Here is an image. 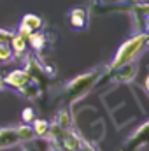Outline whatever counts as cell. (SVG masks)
Returning a JSON list of instances; mask_svg holds the SVG:
<instances>
[{"label": "cell", "mask_w": 149, "mask_h": 151, "mask_svg": "<svg viewBox=\"0 0 149 151\" xmlns=\"http://www.w3.org/2000/svg\"><path fill=\"white\" fill-rule=\"evenodd\" d=\"M58 127H62V128H65V130H69L70 127H72V116H70V109L69 107H65V109H62L60 114H58V118H56V121H54Z\"/></svg>", "instance_id": "cell-12"}, {"label": "cell", "mask_w": 149, "mask_h": 151, "mask_svg": "<svg viewBox=\"0 0 149 151\" xmlns=\"http://www.w3.org/2000/svg\"><path fill=\"white\" fill-rule=\"evenodd\" d=\"M14 60V55H12V49L7 42H2L0 44V63H9Z\"/></svg>", "instance_id": "cell-13"}, {"label": "cell", "mask_w": 149, "mask_h": 151, "mask_svg": "<svg viewBox=\"0 0 149 151\" xmlns=\"http://www.w3.org/2000/svg\"><path fill=\"white\" fill-rule=\"evenodd\" d=\"M34 139L35 134L30 123H23L19 127H4L0 128V151L14 148L21 142H30Z\"/></svg>", "instance_id": "cell-3"}, {"label": "cell", "mask_w": 149, "mask_h": 151, "mask_svg": "<svg viewBox=\"0 0 149 151\" xmlns=\"http://www.w3.org/2000/svg\"><path fill=\"white\" fill-rule=\"evenodd\" d=\"M16 32L14 30H7V28H0V44L2 42H7L9 44V40L12 39V35H14Z\"/></svg>", "instance_id": "cell-14"}, {"label": "cell", "mask_w": 149, "mask_h": 151, "mask_svg": "<svg viewBox=\"0 0 149 151\" xmlns=\"http://www.w3.org/2000/svg\"><path fill=\"white\" fill-rule=\"evenodd\" d=\"M9 46H11V49H12L14 58H19L21 55H25V51H27V47H28V40L23 37V35H19V34H14L12 39L9 40Z\"/></svg>", "instance_id": "cell-9"}, {"label": "cell", "mask_w": 149, "mask_h": 151, "mask_svg": "<svg viewBox=\"0 0 149 151\" xmlns=\"http://www.w3.org/2000/svg\"><path fill=\"white\" fill-rule=\"evenodd\" d=\"M149 144V119L146 123H142L126 141H125V150L126 151H137L139 148Z\"/></svg>", "instance_id": "cell-5"}, {"label": "cell", "mask_w": 149, "mask_h": 151, "mask_svg": "<svg viewBox=\"0 0 149 151\" xmlns=\"http://www.w3.org/2000/svg\"><path fill=\"white\" fill-rule=\"evenodd\" d=\"M137 70H139V65H137V62L133 60V62H128V63L117 67L116 70L105 72V74H109L111 81H114V83H130V81L137 76Z\"/></svg>", "instance_id": "cell-6"}, {"label": "cell", "mask_w": 149, "mask_h": 151, "mask_svg": "<svg viewBox=\"0 0 149 151\" xmlns=\"http://www.w3.org/2000/svg\"><path fill=\"white\" fill-rule=\"evenodd\" d=\"M34 118H35V111H34L32 107L23 109V123H32Z\"/></svg>", "instance_id": "cell-15"}, {"label": "cell", "mask_w": 149, "mask_h": 151, "mask_svg": "<svg viewBox=\"0 0 149 151\" xmlns=\"http://www.w3.org/2000/svg\"><path fill=\"white\" fill-rule=\"evenodd\" d=\"M144 18H146V34L149 35V12L144 16Z\"/></svg>", "instance_id": "cell-16"}, {"label": "cell", "mask_w": 149, "mask_h": 151, "mask_svg": "<svg viewBox=\"0 0 149 151\" xmlns=\"http://www.w3.org/2000/svg\"><path fill=\"white\" fill-rule=\"evenodd\" d=\"M27 40H28V46H30L35 53H42V49H44L46 44H47V37H46V34H42L40 30L34 32V34H30V35L27 37Z\"/></svg>", "instance_id": "cell-10"}, {"label": "cell", "mask_w": 149, "mask_h": 151, "mask_svg": "<svg viewBox=\"0 0 149 151\" xmlns=\"http://www.w3.org/2000/svg\"><path fill=\"white\" fill-rule=\"evenodd\" d=\"M88 11L82 7H75L69 12V23L75 30H84L88 27Z\"/></svg>", "instance_id": "cell-8"}, {"label": "cell", "mask_w": 149, "mask_h": 151, "mask_svg": "<svg viewBox=\"0 0 149 151\" xmlns=\"http://www.w3.org/2000/svg\"><path fill=\"white\" fill-rule=\"evenodd\" d=\"M42 25H44V21H42V18H40V16H37V14H25V16H23V19H21V23H19L18 34L27 39L30 34H34V32L40 30V28H42Z\"/></svg>", "instance_id": "cell-7"}, {"label": "cell", "mask_w": 149, "mask_h": 151, "mask_svg": "<svg viewBox=\"0 0 149 151\" xmlns=\"http://www.w3.org/2000/svg\"><path fill=\"white\" fill-rule=\"evenodd\" d=\"M144 88H146V91L149 93V76L146 77V81H144Z\"/></svg>", "instance_id": "cell-17"}, {"label": "cell", "mask_w": 149, "mask_h": 151, "mask_svg": "<svg viewBox=\"0 0 149 151\" xmlns=\"http://www.w3.org/2000/svg\"><path fill=\"white\" fill-rule=\"evenodd\" d=\"M30 125H32V128H34L35 137H46V135H47V132H49V121H47V119L34 118V121H32Z\"/></svg>", "instance_id": "cell-11"}, {"label": "cell", "mask_w": 149, "mask_h": 151, "mask_svg": "<svg viewBox=\"0 0 149 151\" xmlns=\"http://www.w3.org/2000/svg\"><path fill=\"white\" fill-rule=\"evenodd\" d=\"M32 81H34L32 76L28 74L25 69H16V70L9 72L2 79V86H7L9 90H12L16 93H21Z\"/></svg>", "instance_id": "cell-4"}, {"label": "cell", "mask_w": 149, "mask_h": 151, "mask_svg": "<svg viewBox=\"0 0 149 151\" xmlns=\"http://www.w3.org/2000/svg\"><path fill=\"white\" fill-rule=\"evenodd\" d=\"M104 74H105V67H98V69L84 72V74L74 77L72 81H69L63 88V97H65L67 104L70 106L77 100H81L84 95H88L91 91V88L100 81V77Z\"/></svg>", "instance_id": "cell-1"}, {"label": "cell", "mask_w": 149, "mask_h": 151, "mask_svg": "<svg viewBox=\"0 0 149 151\" xmlns=\"http://www.w3.org/2000/svg\"><path fill=\"white\" fill-rule=\"evenodd\" d=\"M2 88H4V86H2V81H0V93H2Z\"/></svg>", "instance_id": "cell-18"}, {"label": "cell", "mask_w": 149, "mask_h": 151, "mask_svg": "<svg viewBox=\"0 0 149 151\" xmlns=\"http://www.w3.org/2000/svg\"><path fill=\"white\" fill-rule=\"evenodd\" d=\"M149 47V35L144 32V34H137L133 35L132 39L125 40L121 44V47L117 49L116 56L112 58V62L105 67V72H112L116 70L117 67L128 63V62H133L140 53H144L146 49Z\"/></svg>", "instance_id": "cell-2"}]
</instances>
